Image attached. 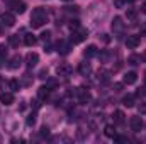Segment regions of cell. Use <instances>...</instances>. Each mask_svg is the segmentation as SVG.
<instances>
[{
  "label": "cell",
  "instance_id": "1",
  "mask_svg": "<svg viewBox=\"0 0 146 144\" xmlns=\"http://www.w3.org/2000/svg\"><path fill=\"white\" fill-rule=\"evenodd\" d=\"M48 20V14L42 7H37L33 10V15H31V27L33 29H37L41 26H44V22Z\"/></svg>",
  "mask_w": 146,
  "mask_h": 144
},
{
  "label": "cell",
  "instance_id": "2",
  "mask_svg": "<svg viewBox=\"0 0 146 144\" xmlns=\"http://www.w3.org/2000/svg\"><path fill=\"white\" fill-rule=\"evenodd\" d=\"M88 36V31L87 29H76V31H73L72 37H70V41H72V44H80V42H83L85 39Z\"/></svg>",
  "mask_w": 146,
  "mask_h": 144
},
{
  "label": "cell",
  "instance_id": "3",
  "mask_svg": "<svg viewBox=\"0 0 146 144\" xmlns=\"http://www.w3.org/2000/svg\"><path fill=\"white\" fill-rule=\"evenodd\" d=\"M9 9H10L12 12H15V14H24L26 9H27V5H26V2H22V0H10V2H9Z\"/></svg>",
  "mask_w": 146,
  "mask_h": 144
},
{
  "label": "cell",
  "instance_id": "4",
  "mask_svg": "<svg viewBox=\"0 0 146 144\" xmlns=\"http://www.w3.org/2000/svg\"><path fill=\"white\" fill-rule=\"evenodd\" d=\"M73 71V68L68 65V63H61L58 68H56V75L58 76H63V78H66V76H70Z\"/></svg>",
  "mask_w": 146,
  "mask_h": 144
},
{
  "label": "cell",
  "instance_id": "5",
  "mask_svg": "<svg viewBox=\"0 0 146 144\" xmlns=\"http://www.w3.org/2000/svg\"><path fill=\"white\" fill-rule=\"evenodd\" d=\"M76 95H78V102L80 104H88L92 100V95L85 88H76Z\"/></svg>",
  "mask_w": 146,
  "mask_h": 144
},
{
  "label": "cell",
  "instance_id": "6",
  "mask_svg": "<svg viewBox=\"0 0 146 144\" xmlns=\"http://www.w3.org/2000/svg\"><path fill=\"white\" fill-rule=\"evenodd\" d=\"M0 20H2V24L7 26V27H12V26L15 24V17H14L12 12H3L2 17H0Z\"/></svg>",
  "mask_w": 146,
  "mask_h": 144
},
{
  "label": "cell",
  "instance_id": "7",
  "mask_svg": "<svg viewBox=\"0 0 146 144\" xmlns=\"http://www.w3.org/2000/svg\"><path fill=\"white\" fill-rule=\"evenodd\" d=\"M110 27H112V31H114V32L121 34V32L124 31V22H122V19H121V17H114V19H112Z\"/></svg>",
  "mask_w": 146,
  "mask_h": 144
},
{
  "label": "cell",
  "instance_id": "8",
  "mask_svg": "<svg viewBox=\"0 0 146 144\" xmlns=\"http://www.w3.org/2000/svg\"><path fill=\"white\" fill-rule=\"evenodd\" d=\"M37 61H39V54H37V53H27V54H26V66H27V68L36 66Z\"/></svg>",
  "mask_w": 146,
  "mask_h": 144
},
{
  "label": "cell",
  "instance_id": "9",
  "mask_svg": "<svg viewBox=\"0 0 146 144\" xmlns=\"http://www.w3.org/2000/svg\"><path fill=\"white\" fill-rule=\"evenodd\" d=\"M131 129L134 131V132H139L141 129H143V119L139 117V115H136V117H131Z\"/></svg>",
  "mask_w": 146,
  "mask_h": 144
},
{
  "label": "cell",
  "instance_id": "10",
  "mask_svg": "<svg viewBox=\"0 0 146 144\" xmlns=\"http://www.w3.org/2000/svg\"><path fill=\"white\" fill-rule=\"evenodd\" d=\"M139 42H141V39H139V36H127L126 37V46L129 48V49H134V48H138L139 46Z\"/></svg>",
  "mask_w": 146,
  "mask_h": 144
},
{
  "label": "cell",
  "instance_id": "11",
  "mask_svg": "<svg viewBox=\"0 0 146 144\" xmlns=\"http://www.w3.org/2000/svg\"><path fill=\"white\" fill-rule=\"evenodd\" d=\"M72 49V41H60L58 42V51L61 54H68Z\"/></svg>",
  "mask_w": 146,
  "mask_h": 144
},
{
  "label": "cell",
  "instance_id": "12",
  "mask_svg": "<svg viewBox=\"0 0 146 144\" xmlns=\"http://www.w3.org/2000/svg\"><path fill=\"white\" fill-rule=\"evenodd\" d=\"M0 102H2L3 105H12V104H14V95H12V92H3V93L0 95Z\"/></svg>",
  "mask_w": 146,
  "mask_h": 144
},
{
  "label": "cell",
  "instance_id": "13",
  "mask_svg": "<svg viewBox=\"0 0 146 144\" xmlns=\"http://www.w3.org/2000/svg\"><path fill=\"white\" fill-rule=\"evenodd\" d=\"M78 73H80L82 76H88V75L92 73V66H90L88 63H80V65H78Z\"/></svg>",
  "mask_w": 146,
  "mask_h": 144
},
{
  "label": "cell",
  "instance_id": "14",
  "mask_svg": "<svg viewBox=\"0 0 146 144\" xmlns=\"http://www.w3.org/2000/svg\"><path fill=\"white\" fill-rule=\"evenodd\" d=\"M136 80H138V75L134 71H129L124 75V80H122V83H126V85H133V83H136Z\"/></svg>",
  "mask_w": 146,
  "mask_h": 144
},
{
  "label": "cell",
  "instance_id": "15",
  "mask_svg": "<svg viewBox=\"0 0 146 144\" xmlns=\"http://www.w3.org/2000/svg\"><path fill=\"white\" fill-rule=\"evenodd\" d=\"M83 56H85V58H94V56H97V46H95V44L87 46L85 51H83Z\"/></svg>",
  "mask_w": 146,
  "mask_h": 144
},
{
  "label": "cell",
  "instance_id": "16",
  "mask_svg": "<svg viewBox=\"0 0 146 144\" xmlns=\"http://www.w3.org/2000/svg\"><path fill=\"white\" fill-rule=\"evenodd\" d=\"M21 63H22V58H21L19 54H15V56L10 59V63H9V68H10V70H17V68L21 66Z\"/></svg>",
  "mask_w": 146,
  "mask_h": 144
},
{
  "label": "cell",
  "instance_id": "17",
  "mask_svg": "<svg viewBox=\"0 0 146 144\" xmlns=\"http://www.w3.org/2000/svg\"><path fill=\"white\" fill-rule=\"evenodd\" d=\"M134 98H136V95H127V97H124L122 98V105L127 108L134 107Z\"/></svg>",
  "mask_w": 146,
  "mask_h": 144
},
{
  "label": "cell",
  "instance_id": "18",
  "mask_svg": "<svg viewBox=\"0 0 146 144\" xmlns=\"http://www.w3.org/2000/svg\"><path fill=\"white\" fill-rule=\"evenodd\" d=\"M36 42H37V37L34 34H26L24 36V44L26 46H34Z\"/></svg>",
  "mask_w": 146,
  "mask_h": 144
},
{
  "label": "cell",
  "instance_id": "19",
  "mask_svg": "<svg viewBox=\"0 0 146 144\" xmlns=\"http://www.w3.org/2000/svg\"><path fill=\"white\" fill-rule=\"evenodd\" d=\"M48 95H49V87H48V85H46V87H41V88L37 90V97H39L41 100H44Z\"/></svg>",
  "mask_w": 146,
  "mask_h": 144
},
{
  "label": "cell",
  "instance_id": "20",
  "mask_svg": "<svg viewBox=\"0 0 146 144\" xmlns=\"http://www.w3.org/2000/svg\"><path fill=\"white\" fill-rule=\"evenodd\" d=\"M114 122L115 124H124V112H121V110H115L114 112Z\"/></svg>",
  "mask_w": 146,
  "mask_h": 144
},
{
  "label": "cell",
  "instance_id": "21",
  "mask_svg": "<svg viewBox=\"0 0 146 144\" xmlns=\"http://www.w3.org/2000/svg\"><path fill=\"white\" fill-rule=\"evenodd\" d=\"M139 63H141V58L138 54H131L129 59H127V65H131V66H138Z\"/></svg>",
  "mask_w": 146,
  "mask_h": 144
},
{
  "label": "cell",
  "instance_id": "22",
  "mask_svg": "<svg viewBox=\"0 0 146 144\" xmlns=\"http://www.w3.org/2000/svg\"><path fill=\"white\" fill-rule=\"evenodd\" d=\"M9 44L14 46V48H19V44H21V41H19V34H12V36H9Z\"/></svg>",
  "mask_w": 146,
  "mask_h": 144
},
{
  "label": "cell",
  "instance_id": "23",
  "mask_svg": "<svg viewBox=\"0 0 146 144\" xmlns=\"http://www.w3.org/2000/svg\"><path fill=\"white\" fill-rule=\"evenodd\" d=\"M104 134L107 136V137H115V127L114 126H106V129H104Z\"/></svg>",
  "mask_w": 146,
  "mask_h": 144
},
{
  "label": "cell",
  "instance_id": "24",
  "mask_svg": "<svg viewBox=\"0 0 146 144\" xmlns=\"http://www.w3.org/2000/svg\"><path fill=\"white\" fill-rule=\"evenodd\" d=\"M19 87H21V83H19L17 80H10V81H9V90H10V92H17Z\"/></svg>",
  "mask_w": 146,
  "mask_h": 144
},
{
  "label": "cell",
  "instance_id": "25",
  "mask_svg": "<svg viewBox=\"0 0 146 144\" xmlns=\"http://www.w3.org/2000/svg\"><path fill=\"white\" fill-rule=\"evenodd\" d=\"M109 75H110L109 71H104V70H102V71H99V80L107 81V80H109Z\"/></svg>",
  "mask_w": 146,
  "mask_h": 144
},
{
  "label": "cell",
  "instance_id": "26",
  "mask_svg": "<svg viewBox=\"0 0 146 144\" xmlns=\"http://www.w3.org/2000/svg\"><path fill=\"white\" fill-rule=\"evenodd\" d=\"M51 39V31H44V32H41V41H49Z\"/></svg>",
  "mask_w": 146,
  "mask_h": 144
},
{
  "label": "cell",
  "instance_id": "27",
  "mask_svg": "<svg viewBox=\"0 0 146 144\" xmlns=\"http://www.w3.org/2000/svg\"><path fill=\"white\" fill-rule=\"evenodd\" d=\"M78 27H80V22H78L76 19H75V20L72 19V20H70V29H72V31H76Z\"/></svg>",
  "mask_w": 146,
  "mask_h": 144
},
{
  "label": "cell",
  "instance_id": "28",
  "mask_svg": "<svg viewBox=\"0 0 146 144\" xmlns=\"http://www.w3.org/2000/svg\"><path fill=\"white\" fill-rule=\"evenodd\" d=\"M65 12H68V14H78V7L75 5V7H65Z\"/></svg>",
  "mask_w": 146,
  "mask_h": 144
},
{
  "label": "cell",
  "instance_id": "29",
  "mask_svg": "<svg viewBox=\"0 0 146 144\" xmlns=\"http://www.w3.org/2000/svg\"><path fill=\"white\" fill-rule=\"evenodd\" d=\"M138 112H139L141 115H146V104H139V105H138Z\"/></svg>",
  "mask_w": 146,
  "mask_h": 144
},
{
  "label": "cell",
  "instance_id": "30",
  "mask_svg": "<svg viewBox=\"0 0 146 144\" xmlns=\"http://www.w3.org/2000/svg\"><path fill=\"white\" fill-rule=\"evenodd\" d=\"M36 122V114H31L29 117H27V126H33Z\"/></svg>",
  "mask_w": 146,
  "mask_h": 144
},
{
  "label": "cell",
  "instance_id": "31",
  "mask_svg": "<svg viewBox=\"0 0 146 144\" xmlns=\"http://www.w3.org/2000/svg\"><path fill=\"white\" fill-rule=\"evenodd\" d=\"M136 17V10L134 9H127V19H134Z\"/></svg>",
  "mask_w": 146,
  "mask_h": 144
},
{
  "label": "cell",
  "instance_id": "32",
  "mask_svg": "<svg viewBox=\"0 0 146 144\" xmlns=\"http://www.w3.org/2000/svg\"><path fill=\"white\" fill-rule=\"evenodd\" d=\"M39 134L44 137V136H48V134H49V129H48L46 126H42V127H41V131H39Z\"/></svg>",
  "mask_w": 146,
  "mask_h": 144
},
{
  "label": "cell",
  "instance_id": "33",
  "mask_svg": "<svg viewBox=\"0 0 146 144\" xmlns=\"http://www.w3.org/2000/svg\"><path fill=\"white\" fill-rule=\"evenodd\" d=\"M124 3H126V0H114V5H115L117 9H122Z\"/></svg>",
  "mask_w": 146,
  "mask_h": 144
},
{
  "label": "cell",
  "instance_id": "34",
  "mask_svg": "<svg viewBox=\"0 0 146 144\" xmlns=\"http://www.w3.org/2000/svg\"><path fill=\"white\" fill-rule=\"evenodd\" d=\"M39 78H41V80H46V78H48V70H41V71H39Z\"/></svg>",
  "mask_w": 146,
  "mask_h": 144
},
{
  "label": "cell",
  "instance_id": "35",
  "mask_svg": "<svg viewBox=\"0 0 146 144\" xmlns=\"http://www.w3.org/2000/svg\"><path fill=\"white\" fill-rule=\"evenodd\" d=\"M5 54H7V46L0 44V56H5Z\"/></svg>",
  "mask_w": 146,
  "mask_h": 144
},
{
  "label": "cell",
  "instance_id": "36",
  "mask_svg": "<svg viewBox=\"0 0 146 144\" xmlns=\"http://www.w3.org/2000/svg\"><path fill=\"white\" fill-rule=\"evenodd\" d=\"M100 41H102V42H106V44H107V42H110L109 34H102V36H100Z\"/></svg>",
  "mask_w": 146,
  "mask_h": 144
},
{
  "label": "cell",
  "instance_id": "37",
  "mask_svg": "<svg viewBox=\"0 0 146 144\" xmlns=\"http://www.w3.org/2000/svg\"><path fill=\"white\" fill-rule=\"evenodd\" d=\"M107 58H109V53H107V51H104V53L100 54V59H102V61H107Z\"/></svg>",
  "mask_w": 146,
  "mask_h": 144
},
{
  "label": "cell",
  "instance_id": "38",
  "mask_svg": "<svg viewBox=\"0 0 146 144\" xmlns=\"http://www.w3.org/2000/svg\"><path fill=\"white\" fill-rule=\"evenodd\" d=\"M122 90V83H115L114 85V92H121Z\"/></svg>",
  "mask_w": 146,
  "mask_h": 144
},
{
  "label": "cell",
  "instance_id": "39",
  "mask_svg": "<svg viewBox=\"0 0 146 144\" xmlns=\"http://www.w3.org/2000/svg\"><path fill=\"white\" fill-rule=\"evenodd\" d=\"M141 10H143V14H146V3H143V5H141Z\"/></svg>",
  "mask_w": 146,
  "mask_h": 144
},
{
  "label": "cell",
  "instance_id": "40",
  "mask_svg": "<svg viewBox=\"0 0 146 144\" xmlns=\"http://www.w3.org/2000/svg\"><path fill=\"white\" fill-rule=\"evenodd\" d=\"M141 34H143V36H146V26L143 27V29H141Z\"/></svg>",
  "mask_w": 146,
  "mask_h": 144
},
{
  "label": "cell",
  "instance_id": "41",
  "mask_svg": "<svg viewBox=\"0 0 146 144\" xmlns=\"http://www.w3.org/2000/svg\"><path fill=\"white\" fill-rule=\"evenodd\" d=\"M143 59H145V61H146V51H145V54H143Z\"/></svg>",
  "mask_w": 146,
  "mask_h": 144
},
{
  "label": "cell",
  "instance_id": "42",
  "mask_svg": "<svg viewBox=\"0 0 146 144\" xmlns=\"http://www.w3.org/2000/svg\"><path fill=\"white\" fill-rule=\"evenodd\" d=\"M145 83H146V73H145Z\"/></svg>",
  "mask_w": 146,
  "mask_h": 144
},
{
  "label": "cell",
  "instance_id": "43",
  "mask_svg": "<svg viewBox=\"0 0 146 144\" xmlns=\"http://www.w3.org/2000/svg\"><path fill=\"white\" fill-rule=\"evenodd\" d=\"M0 34H2V27H0Z\"/></svg>",
  "mask_w": 146,
  "mask_h": 144
},
{
  "label": "cell",
  "instance_id": "44",
  "mask_svg": "<svg viewBox=\"0 0 146 144\" xmlns=\"http://www.w3.org/2000/svg\"><path fill=\"white\" fill-rule=\"evenodd\" d=\"M65 2H70V0H65Z\"/></svg>",
  "mask_w": 146,
  "mask_h": 144
}]
</instances>
